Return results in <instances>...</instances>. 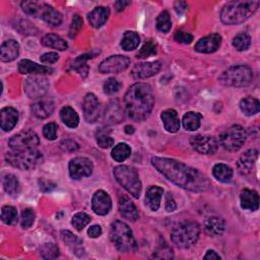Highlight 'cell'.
I'll return each mask as SVG.
<instances>
[{
    "label": "cell",
    "instance_id": "6da1fadb",
    "mask_svg": "<svg viewBox=\"0 0 260 260\" xmlns=\"http://www.w3.org/2000/svg\"><path fill=\"white\" fill-rule=\"evenodd\" d=\"M151 165L175 185L192 192H204L210 188L207 177L199 170L174 158L154 156Z\"/></svg>",
    "mask_w": 260,
    "mask_h": 260
},
{
    "label": "cell",
    "instance_id": "7a4b0ae2",
    "mask_svg": "<svg viewBox=\"0 0 260 260\" xmlns=\"http://www.w3.org/2000/svg\"><path fill=\"white\" fill-rule=\"evenodd\" d=\"M125 110L135 121L145 120L154 106V94L149 84L137 82L131 85L124 96Z\"/></svg>",
    "mask_w": 260,
    "mask_h": 260
},
{
    "label": "cell",
    "instance_id": "3957f363",
    "mask_svg": "<svg viewBox=\"0 0 260 260\" xmlns=\"http://www.w3.org/2000/svg\"><path fill=\"white\" fill-rule=\"evenodd\" d=\"M259 4V1H230L220 11V20L228 25L240 24L257 11Z\"/></svg>",
    "mask_w": 260,
    "mask_h": 260
},
{
    "label": "cell",
    "instance_id": "277c9868",
    "mask_svg": "<svg viewBox=\"0 0 260 260\" xmlns=\"http://www.w3.org/2000/svg\"><path fill=\"white\" fill-rule=\"evenodd\" d=\"M110 239L118 251L123 253L135 252L137 243L129 225L121 220H115L110 226Z\"/></svg>",
    "mask_w": 260,
    "mask_h": 260
},
{
    "label": "cell",
    "instance_id": "5b68a950",
    "mask_svg": "<svg viewBox=\"0 0 260 260\" xmlns=\"http://www.w3.org/2000/svg\"><path fill=\"white\" fill-rule=\"evenodd\" d=\"M200 228L195 221H183L171 232V240L180 249L192 247L199 239Z\"/></svg>",
    "mask_w": 260,
    "mask_h": 260
},
{
    "label": "cell",
    "instance_id": "8992f818",
    "mask_svg": "<svg viewBox=\"0 0 260 260\" xmlns=\"http://www.w3.org/2000/svg\"><path fill=\"white\" fill-rule=\"evenodd\" d=\"M253 79V71L248 65H234L225 69L218 81L224 86L245 87L251 83Z\"/></svg>",
    "mask_w": 260,
    "mask_h": 260
},
{
    "label": "cell",
    "instance_id": "52a82bcc",
    "mask_svg": "<svg viewBox=\"0 0 260 260\" xmlns=\"http://www.w3.org/2000/svg\"><path fill=\"white\" fill-rule=\"evenodd\" d=\"M114 176L117 182L134 198H138L141 192V182L136 169L130 166H117L114 168Z\"/></svg>",
    "mask_w": 260,
    "mask_h": 260
},
{
    "label": "cell",
    "instance_id": "ba28073f",
    "mask_svg": "<svg viewBox=\"0 0 260 260\" xmlns=\"http://www.w3.org/2000/svg\"><path fill=\"white\" fill-rule=\"evenodd\" d=\"M5 160L13 168L23 171H29L35 169L39 164L42 162L43 154L36 149L22 151L12 150L5 154Z\"/></svg>",
    "mask_w": 260,
    "mask_h": 260
},
{
    "label": "cell",
    "instance_id": "9c48e42d",
    "mask_svg": "<svg viewBox=\"0 0 260 260\" xmlns=\"http://www.w3.org/2000/svg\"><path fill=\"white\" fill-rule=\"evenodd\" d=\"M247 139V133L241 125H233L219 135L220 145L229 151L239 150Z\"/></svg>",
    "mask_w": 260,
    "mask_h": 260
},
{
    "label": "cell",
    "instance_id": "30bf717a",
    "mask_svg": "<svg viewBox=\"0 0 260 260\" xmlns=\"http://www.w3.org/2000/svg\"><path fill=\"white\" fill-rule=\"evenodd\" d=\"M39 136L36 132L31 130H23L13 135L8 141V145L10 146V148L15 151L35 149L39 145Z\"/></svg>",
    "mask_w": 260,
    "mask_h": 260
},
{
    "label": "cell",
    "instance_id": "8fae6325",
    "mask_svg": "<svg viewBox=\"0 0 260 260\" xmlns=\"http://www.w3.org/2000/svg\"><path fill=\"white\" fill-rule=\"evenodd\" d=\"M49 88V81L42 75H31L24 81V91L30 99L43 98Z\"/></svg>",
    "mask_w": 260,
    "mask_h": 260
},
{
    "label": "cell",
    "instance_id": "7c38bea8",
    "mask_svg": "<svg viewBox=\"0 0 260 260\" xmlns=\"http://www.w3.org/2000/svg\"><path fill=\"white\" fill-rule=\"evenodd\" d=\"M130 65V59L123 55H113L103 60L99 66V70L103 74L119 73L125 71Z\"/></svg>",
    "mask_w": 260,
    "mask_h": 260
},
{
    "label": "cell",
    "instance_id": "4fadbf2b",
    "mask_svg": "<svg viewBox=\"0 0 260 260\" xmlns=\"http://www.w3.org/2000/svg\"><path fill=\"white\" fill-rule=\"evenodd\" d=\"M68 170L71 179L80 180L84 177H89L91 175L93 171V165L89 158L78 156L70 160Z\"/></svg>",
    "mask_w": 260,
    "mask_h": 260
},
{
    "label": "cell",
    "instance_id": "5bb4252c",
    "mask_svg": "<svg viewBox=\"0 0 260 260\" xmlns=\"http://www.w3.org/2000/svg\"><path fill=\"white\" fill-rule=\"evenodd\" d=\"M83 116L86 122L94 123L101 116V103L99 99L91 92L86 93L82 101Z\"/></svg>",
    "mask_w": 260,
    "mask_h": 260
},
{
    "label": "cell",
    "instance_id": "9a60e30c",
    "mask_svg": "<svg viewBox=\"0 0 260 260\" xmlns=\"http://www.w3.org/2000/svg\"><path fill=\"white\" fill-rule=\"evenodd\" d=\"M192 147L202 154H214L217 151L218 143L216 139L209 135H195L190 139Z\"/></svg>",
    "mask_w": 260,
    "mask_h": 260
},
{
    "label": "cell",
    "instance_id": "2e32d148",
    "mask_svg": "<svg viewBox=\"0 0 260 260\" xmlns=\"http://www.w3.org/2000/svg\"><path fill=\"white\" fill-rule=\"evenodd\" d=\"M160 69H161L160 61L141 62L133 66L131 70V75L134 79H145L157 74Z\"/></svg>",
    "mask_w": 260,
    "mask_h": 260
},
{
    "label": "cell",
    "instance_id": "e0dca14e",
    "mask_svg": "<svg viewBox=\"0 0 260 260\" xmlns=\"http://www.w3.org/2000/svg\"><path fill=\"white\" fill-rule=\"evenodd\" d=\"M37 17L42 18L50 26H59L62 23V14L54 9V7L46 4L40 3Z\"/></svg>",
    "mask_w": 260,
    "mask_h": 260
},
{
    "label": "cell",
    "instance_id": "ac0fdd59",
    "mask_svg": "<svg viewBox=\"0 0 260 260\" xmlns=\"http://www.w3.org/2000/svg\"><path fill=\"white\" fill-rule=\"evenodd\" d=\"M91 206L92 210L99 215H106L110 212L112 208V200L110 195L103 191H96L91 199Z\"/></svg>",
    "mask_w": 260,
    "mask_h": 260
},
{
    "label": "cell",
    "instance_id": "d6986e66",
    "mask_svg": "<svg viewBox=\"0 0 260 260\" xmlns=\"http://www.w3.org/2000/svg\"><path fill=\"white\" fill-rule=\"evenodd\" d=\"M61 240L63 243L70 249L72 253H74L77 257H82L85 254V250L82 244V241L75 236L72 232L68 230H63L60 233Z\"/></svg>",
    "mask_w": 260,
    "mask_h": 260
},
{
    "label": "cell",
    "instance_id": "ffe728a7",
    "mask_svg": "<svg viewBox=\"0 0 260 260\" xmlns=\"http://www.w3.org/2000/svg\"><path fill=\"white\" fill-rule=\"evenodd\" d=\"M55 109L54 101L50 98H41L30 106L32 115L39 119H46L53 113Z\"/></svg>",
    "mask_w": 260,
    "mask_h": 260
},
{
    "label": "cell",
    "instance_id": "44dd1931",
    "mask_svg": "<svg viewBox=\"0 0 260 260\" xmlns=\"http://www.w3.org/2000/svg\"><path fill=\"white\" fill-rule=\"evenodd\" d=\"M221 44V37L218 34H211L202 39H200L196 45L195 50L199 53H213L215 52Z\"/></svg>",
    "mask_w": 260,
    "mask_h": 260
},
{
    "label": "cell",
    "instance_id": "7402d4cb",
    "mask_svg": "<svg viewBox=\"0 0 260 260\" xmlns=\"http://www.w3.org/2000/svg\"><path fill=\"white\" fill-rule=\"evenodd\" d=\"M18 71L21 74H34V75H45L51 74L54 70L53 68L45 65H40L27 59H22L18 63Z\"/></svg>",
    "mask_w": 260,
    "mask_h": 260
},
{
    "label": "cell",
    "instance_id": "603a6c76",
    "mask_svg": "<svg viewBox=\"0 0 260 260\" xmlns=\"http://www.w3.org/2000/svg\"><path fill=\"white\" fill-rule=\"evenodd\" d=\"M257 156L258 151L256 149H249L245 151L237 161V169L239 173L241 175H249L252 172Z\"/></svg>",
    "mask_w": 260,
    "mask_h": 260
},
{
    "label": "cell",
    "instance_id": "cb8c5ba5",
    "mask_svg": "<svg viewBox=\"0 0 260 260\" xmlns=\"http://www.w3.org/2000/svg\"><path fill=\"white\" fill-rule=\"evenodd\" d=\"M119 211L124 218L131 221H135L139 217L137 207L132 202V200L126 195H122L119 198Z\"/></svg>",
    "mask_w": 260,
    "mask_h": 260
},
{
    "label": "cell",
    "instance_id": "d4e9b609",
    "mask_svg": "<svg viewBox=\"0 0 260 260\" xmlns=\"http://www.w3.org/2000/svg\"><path fill=\"white\" fill-rule=\"evenodd\" d=\"M18 121V112L12 107H5L0 111V126L5 132L14 128Z\"/></svg>",
    "mask_w": 260,
    "mask_h": 260
},
{
    "label": "cell",
    "instance_id": "484cf974",
    "mask_svg": "<svg viewBox=\"0 0 260 260\" xmlns=\"http://www.w3.org/2000/svg\"><path fill=\"white\" fill-rule=\"evenodd\" d=\"M110 15V9L109 7L105 6H98L93 8L88 14H87V19L89 24L94 27V28H100L103 26L106 21L108 20Z\"/></svg>",
    "mask_w": 260,
    "mask_h": 260
},
{
    "label": "cell",
    "instance_id": "4316f807",
    "mask_svg": "<svg viewBox=\"0 0 260 260\" xmlns=\"http://www.w3.org/2000/svg\"><path fill=\"white\" fill-rule=\"evenodd\" d=\"M19 44L14 40L5 41L0 48V59L2 62H11L19 55Z\"/></svg>",
    "mask_w": 260,
    "mask_h": 260
},
{
    "label": "cell",
    "instance_id": "83f0119b",
    "mask_svg": "<svg viewBox=\"0 0 260 260\" xmlns=\"http://www.w3.org/2000/svg\"><path fill=\"white\" fill-rule=\"evenodd\" d=\"M160 119L168 132L176 133L180 129V120L178 113L174 109H167L161 112Z\"/></svg>",
    "mask_w": 260,
    "mask_h": 260
},
{
    "label": "cell",
    "instance_id": "f1b7e54d",
    "mask_svg": "<svg viewBox=\"0 0 260 260\" xmlns=\"http://www.w3.org/2000/svg\"><path fill=\"white\" fill-rule=\"evenodd\" d=\"M240 202L243 209L255 211L259 207V195L255 190L244 189L240 195Z\"/></svg>",
    "mask_w": 260,
    "mask_h": 260
},
{
    "label": "cell",
    "instance_id": "f546056e",
    "mask_svg": "<svg viewBox=\"0 0 260 260\" xmlns=\"http://www.w3.org/2000/svg\"><path fill=\"white\" fill-rule=\"evenodd\" d=\"M225 229V221L219 216H211L204 222V231L211 237L220 236Z\"/></svg>",
    "mask_w": 260,
    "mask_h": 260
},
{
    "label": "cell",
    "instance_id": "4dcf8cb0",
    "mask_svg": "<svg viewBox=\"0 0 260 260\" xmlns=\"http://www.w3.org/2000/svg\"><path fill=\"white\" fill-rule=\"evenodd\" d=\"M123 118H124L123 111H122L119 103L111 102L105 111V115H104L105 123L116 124V123L121 122L123 120Z\"/></svg>",
    "mask_w": 260,
    "mask_h": 260
},
{
    "label": "cell",
    "instance_id": "1f68e13d",
    "mask_svg": "<svg viewBox=\"0 0 260 260\" xmlns=\"http://www.w3.org/2000/svg\"><path fill=\"white\" fill-rule=\"evenodd\" d=\"M162 193L164 190L158 186H150L146 190L145 202L152 211H156L159 208Z\"/></svg>",
    "mask_w": 260,
    "mask_h": 260
},
{
    "label": "cell",
    "instance_id": "d6a6232c",
    "mask_svg": "<svg viewBox=\"0 0 260 260\" xmlns=\"http://www.w3.org/2000/svg\"><path fill=\"white\" fill-rule=\"evenodd\" d=\"M42 45L58 51H64L68 48L67 42L55 34H47L42 38Z\"/></svg>",
    "mask_w": 260,
    "mask_h": 260
},
{
    "label": "cell",
    "instance_id": "836d02e7",
    "mask_svg": "<svg viewBox=\"0 0 260 260\" xmlns=\"http://www.w3.org/2000/svg\"><path fill=\"white\" fill-rule=\"evenodd\" d=\"M60 118L61 121L69 128H75L79 124L78 114L73 108L69 106H65L60 110Z\"/></svg>",
    "mask_w": 260,
    "mask_h": 260
},
{
    "label": "cell",
    "instance_id": "e575fe53",
    "mask_svg": "<svg viewBox=\"0 0 260 260\" xmlns=\"http://www.w3.org/2000/svg\"><path fill=\"white\" fill-rule=\"evenodd\" d=\"M240 109L246 116H253L259 112L260 104L257 99L247 96L240 101Z\"/></svg>",
    "mask_w": 260,
    "mask_h": 260
},
{
    "label": "cell",
    "instance_id": "d590c367",
    "mask_svg": "<svg viewBox=\"0 0 260 260\" xmlns=\"http://www.w3.org/2000/svg\"><path fill=\"white\" fill-rule=\"evenodd\" d=\"M213 177L222 183H228L233 178V170L225 164H217L212 169Z\"/></svg>",
    "mask_w": 260,
    "mask_h": 260
},
{
    "label": "cell",
    "instance_id": "8d00e7d4",
    "mask_svg": "<svg viewBox=\"0 0 260 260\" xmlns=\"http://www.w3.org/2000/svg\"><path fill=\"white\" fill-rule=\"evenodd\" d=\"M202 115L196 112H188L183 116V126L188 131H195L200 127Z\"/></svg>",
    "mask_w": 260,
    "mask_h": 260
},
{
    "label": "cell",
    "instance_id": "74e56055",
    "mask_svg": "<svg viewBox=\"0 0 260 260\" xmlns=\"http://www.w3.org/2000/svg\"><path fill=\"white\" fill-rule=\"evenodd\" d=\"M140 43V38L137 32L128 30L124 32L122 41H121V47L124 51H132L138 47Z\"/></svg>",
    "mask_w": 260,
    "mask_h": 260
},
{
    "label": "cell",
    "instance_id": "f35d334b",
    "mask_svg": "<svg viewBox=\"0 0 260 260\" xmlns=\"http://www.w3.org/2000/svg\"><path fill=\"white\" fill-rule=\"evenodd\" d=\"M3 188L7 194L16 196L20 191V184L14 175L7 174L3 178Z\"/></svg>",
    "mask_w": 260,
    "mask_h": 260
},
{
    "label": "cell",
    "instance_id": "ab89813d",
    "mask_svg": "<svg viewBox=\"0 0 260 260\" xmlns=\"http://www.w3.org/2000/svg\"><path fill=\"white\" fill-rule=\"evenodd\" d=\"M93 54H84L81 56H78L71 64V68L73 70H76L80 75H82L83 77L87 75L88 72V66L86 65V62L88 59L92 58Z\"/></svg>",
    "mask_w": 260,
    "mask_h": 260
},
{
    "label": "cell",
    "instance_id": "60d3db41",
    "mask_svg": "<svg viewBox=\"0 0 260 260\" xmlns=\"http://www.w3.org/2000/svg\"><path fill=\"white\" fill-rule=\"evenodd\" d=\"M96 143L102 148H109L114 144V138L110 135V130L106 128H100L95 132Z\"/></svg>",
    "mask_w": 260,
    "mask_h": 260
},
{
    "label": "cell",
    "instance_id": "b9f144b4",
    "mask_svg": "<svg viewBox=\"0 0 260 260\" xmlns=\"http://www.w3.org/2000/svg\"><path fill=\"white\" fill-rule=\"evenodd\" d=\"M112 157L116 161H124L131 154V148L127 143H119L112 149Z\"/></svg>",
    "mask_w": 260,
    "mask_h": 260
},
{
    "label": "cell",
    "instance_id": "7bdbcfd3",
    "mask_svg": "<svg viewBox=\"0 0 260 260\" xmlns=\"http://www.w3.org/2000/svg\"><path fill=\"white\" fill-rule=\"evenodd\" d=\"M1 219L4 223L13 225L17 222V210L15 207L5 205L1 208Z\"/></svg>",
    "mask_w": 260,
    "mask_h": 260
},
{
    "label": "cell",
    "instance_id": "ee69618b",
    "mask_svg": "<svg viewBox=\"0 0 260 260\" xmlns=\"http://www.w3.org/2000/svg\"><path fill=\"white\" fill-rule=\"evenodd\" d=\"M59 254V248L54 243H46L40 248V256L43 259H56Z\"/></svg>",
    "mask_w": 260,
    "mask_h": 260
},
{
    "label": "cell",
    "instance_id": "f6af8a7d",
    "mask_svg": "<svg viewBox=\"0 0 260 260\" xmlns=\"http://www.w3.org/2000/svg\"><path fill=\"white\" fill-rule=\"evenodd\" d=\"M251 45V38L247 32H240L236 35L233 39V46L236 50L242 52L248 50Z\"/></svg>",
    "mask_w": 260,
    "mask_h": 260
},
{
    "label": "cell",
    "instance_id": "bcb514c9",
    "mask_svg": "<svg viewBox=\"0 0 260 260\" xmlns=\"http://www.w3.org/2000/svg\"><path fill=\"white\" fill-rule=\"evenodd\" d=\"M172 27V21L170 14L167 10L161 11L156 18V28L161 32H169Z\"/></svg>",
    "mask_w": 260,
    "mask_h": 260
},
{
    "label": "cell",
    "instance_id": "7dc6e473",
    "mask_svg": "<svg viewBox=\"0 0 260 260\" xmlns=\"http://www.w3.org/2000/svg\"><path fill=\"white\" fill-rule=\"evenodd\" d=\"M90 221V216L85 212H77L71 218V224L77 231H82Z\"/></svg>",
    "mask_w": 260,
    "mask_h": 260
},
{
    "label": "cell",
    "instance_id": "c3c4849f",
    "mask_svg": "<svg viewBox=\"0 0 260 260\" xmlns=\"http://www.w3.org/2000/svg\"><path fill=\"white\" fill-rule=\"evenodd\" d=\"M36 218L35 211L31 208H25L21 211L20 215V223L23 229H28L32 225Z\"/></svg>",
    "mask_w": 260,
    "mask_h": 260
},
{
    "label": "cell",
    "instance_id": "681fc988",
    "mask_svg": "<svg viewBox=\"0 0 260 260\" xmlns=\"http://www.w3.org/2000/svg\"><path fill=\"white\" fill-rule=\"evenodd\" d=\"M120 87H121V83L114 77L108 78L104 82V85H103L104 92L107 94H114V93L118 92Z\"/></svg>",
    "mask_w": 260,
    "mask_h": 260
},
{
    "label": "cell",
    "instance_id": "f907efd6",
    "mask_svg": "<svg viewBox=\"0 0 260 260\" xmlns=\"http://www.w3.org/2000/svg\"><path fill=\"white\" fill-rule=\"evenodd\" d=\"M156 53V47L154 45V43L148 41L146 42L142 47L141 49L139 50V52L137 53L136 57L139 58V59H143V58H147L149 56H152Z\"/></svg>",
    "mask_w": 260,
    "mask_h": 260
},
{
    "label": "cell",
    "instance_id": "816d5d0a",
    "mask_svg": "<svg viewBox=\"0 0 260 260\" xmlns=\"http://www.w3.org/2000/svg\"><path fill=\"white\" fill-rule=\"evenodd\" d=\"M82 27V18L78 14H74L72 17V21L69 28V37L71 39L75 38L76 35L79 32V30Z\"/></svg>",
    "mask_w": 260,
    "mask_h": 260
},
{
    "label": "cell",
    "instance_id": "f5cc1de1",
    "mask_svg": "<svg viewBox=\"0 0 260 260\" xmlns=\"http://www.w3.org/2000/svg\"><path fill=\"white\" fill-rule=\"evenodd\" d=\"M57 131H58V125L55 122H50L44 126L43 135L48 140H55L57 138Z\"/></svg>",
    "mask_w": 260,
    "mask_h": 260
},
{
    "label": "cell",
    "instance_id": "db71d44e",
    "mask_svg": "<svg viewBox=\"0 0 260 260\" xmlns=\"http://www.w3.org/2000/svg\"><path fill=\"white\" fill-rule=\"evenodd\" d=\"M174 39L176 42L181 43V44H190L193 41V36L187 31H183V30H177L175 32Z\"/></svg>",
    "mask_w": 260,
    "mask_h": 260
},
{
    "label": "cell",
    "instance_id": "11a10c76",
    "mask_svg": "<svg viewBox=\"0 0 260 260\" xmlns=\"http://www.w3.org/2000/svg\"><path fill=\"white\" fill-rule=\"evenodd\" d=\"M153 257L159 258V259H161V258L162 259H171V258H173V251L168 246H165V247L160 246L158 248V250L155 253H153Z\"/></svg>",
    "mask_w": 260,
    "mask_h": 260
},
{
    "label": "cell",
    "instance_id": "9f6ffc18",
    "mask_svg": "<svg viewBox=\"0 0 260 260\" xmlns=\"http://www.w3.org/2000/svg\"><path fill=\"white\" fill-rule=\"evenodd\" d=\"M59 59V55L56 52H49V53H45L41 56V62L46 63V64H52L55 63L56 61H58Z\"/></svg>",
    "mask_w": 260,
    "mask_h": 260
},
{
    "label": "cell",
    "instance_id": "6f0895ef",
    "mask_svg": "<svg viewBox=\"0 0 260 260\" xmlns=\"http://www.w3.org/2000/svg\"><path fill=\"white\" fill-rule=\"evenodd\" d=\"M39 185H40V189L43 192H51L52 190H54L56 188L55 183H53L52 181L46 180V179H40L39 180Z\"/></svg>",
    "mask_w": 260,
    "mask_h": 260
},
{
    "label": "cell",
    "instance_id": "680465c9",
    "mask_svg": "<svg viewBox=\"0 0 260 260\" xmlns=\"http://www.w3.org/2000/svg\"><path fill=\"white\" fill-rule=\"evenodd\" d=\"M176 208H177L176 201L174 200L172 194H171V193H168V194L166 195V210H167L168 212H172V211H174Z\"/></svg>",
    "mask_w": 260,
    "mask_h": 260
},
{
    "label": "cell",
    "instance_id": "91938a15",
    "mask_svg": "<svg viewBox=\"0 0 260 260\" xmlns=\"http://www.w3.org/2000/svg\"><path fill=\"white\" fill-rule=\"evenodd\" d=\"M87 235L90 238H99L102 235V228L98 224L91 225L87 231Z\"/></svg>",
    "mask_w": 260,
    "mask_h": 260
},
{
    "label": "cell",
    "instance_id": "94428289",
    "mask_svg": "<svg viewBox=\"0 0 260 260\" xmlns=\"http://www.w3.org/2000/svg\"><path fill=\"white\" fill-rule=\"evenodd\" d=\"M61 147L64 149V150H75L78 148V145L74 142V141H70V140H66V141H63L61 143Z\"/></svg>",
    "mask_w": 260,
    "mask_h": 260
},
{
    "label": "cell",
    "instance_id": "6125c7cd",
    "mask_svg": "<svg viewBox=\"0 0 260 260\" xmlns=\"http://www.w3.org/2000/svg\"><path fill=\"white\" fill-rule=\"evenodd\" d=\"M187 7H188V5H187V3H186L185 1H176V2L174 3V8H175V10H176L178 13H183V12H185L186 9H187Z\"/></svg>",
    "mask_w": 260,
    "mask_h": 260
},
{
    "label": "cell",
    "instance_id": "be15d7a7",
    "mask_svg": "<svg viewBox=\"0 0 260 260\" xmlns=\"http://www.w3.org/2000/svg\"><path fill=\"white\" fill-rule=\"evenodd\" d=\"M130 5V1H124V0H120V1H116L114 3V6L116 8L117 11H122L126 6Z\"/></svg>",
    "mask_w": 260,
    "mask_h": 260
},
{
    "label": "cell",
    "instance_id": "e7e4bbea",
    "mask_svg": "<svg viewBox=\"0 0 260 260\" xmlns=\"http://www.w3.org/2000/svg\"><path fill=\"white\" fill-rule=\"evenodd\" d=\"M204 259H220V256L213 250H208L203 256Z\"/></svg>",
    "mask_w": 260,
    "mask_h": 260
},
{
    "label": "cell",
    "instance_id": "03108f58",
    "mask_svg": "<svg viewBox=\"0 0 260 260\" xmlns=\"http://www.w3.org/2000/svg\"><path fill=\"white\" fill-rule=\"evenodd\" d=\"M124 129H125V132H126L127 134H133V133H134V130H135L132 125H126Z\"/></svg>",
    "mask_w": 260,
    "mask_h": 260
}]
</instances>
